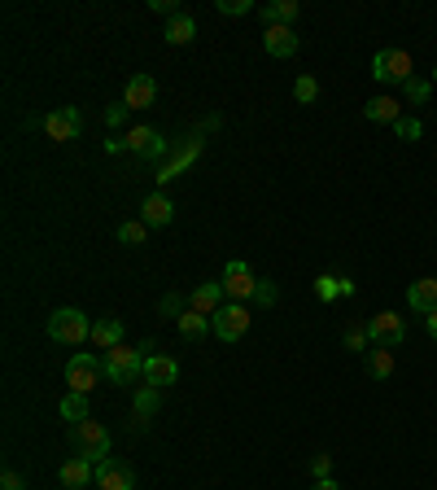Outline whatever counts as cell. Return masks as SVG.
<instances>
[{"label": "cell", "instance_id": "obj_20", "mask_svg": "<svg viewBox=\"0 0 437 490\" xmlns=\"http://www.w3.org/2000/svg\"><path fill=\"white\" fill-rule=\"evenodd\" d=\"M122 338H127L122 319L105 316V319H97V324H92V338H88V342L97 346V350H114V346H122Z\"/></svg>", "mask_w": 437, "mask_h": 490}, {"label": "cell", "instance_id": "obj_26", "mask_svg": "<svg viewBox=\"0 0 437 490\" xmlns=\"http://www.w3.org/2000/svg\"><path fill=\"white\" fill-rule=\"evenodd\" d=\"M367 377L389 381V377H393V350H385V346H372V350H367Z\"/></svg>", "mask_w": 437, "mask_h": 490}, {"label": "cell", "instance_id": "obj_19", "mask_svg": "<svg viewBox=\"0 0 437 490\" xmlns=\"http://www.w3.org/2000/svg\"><path fill=\"white\" fill-rule=\"evenodd\" d=\"M141 220L149 223V228H167L170 220H175V206H170L167 193H149L145 201H141Z\"/></svg>", "mask_w": 437, "mask_h": 490}, {"label": "cell", "instance_id": "obj_25", "mask_svg": "<svg viewBox=\"0 0 437 490\" xmlns=\"http://www.w3.org/2000/svg\"><path fill=\"white\" fill-rule=\"evenodd\" d=\"M62 420H71V425H79V420H92V403H88V394H62Z\"/></svg>", "mask_w": 437, "mask_h": 490}, {"label": "cell", "instance_id": "obj_23", "mask_svg": "<svg viewBox=\"0 0 437 490\" xmlns=\"http://www.w3.org/2000/svg\"><path fill=\"white\" fill-rule=\"evenodd\" d=\"M364 119L367 122H389V127H393V122L403 119V105H398L393 97H372L364 105Z\"/></svg>", "mask_w": 437, "mask_h": 490}, {"label": "cell", "instance_id": "obj_36", "mask_svg": "<svg viewBox=\"0 0 437 490\" xmlns=\"http://www.w3.org/2000/svg\"><path fill=\"white\" fill-rule=\"evenodd\" d=\"M311 477H333V456H328V451H319L316 460H311Z\"/></svg>", "mask_w": 437, "mask_h": 490}, {"label": "cell", "instance_id": "obj_6", "mask_svg": "<svg viewBox=\"0 0 437 490\" xmlns=\"http://www.w3.org/2000/svg\"><path fill=\"white\" fill-rule=\"evenodd\" d=\"M101 377H105V364H101L92 350H79V355H71V364H66V386H71L74 394H92Z\"/></svg>", "mask_w": 437, "mask_h": 490}, {"label": "cell", "instance_id": "obj_35", "mask_svg": "<svg viewBox=\"0 0 437 490\" xmlns=\"http://www.w3.org/2000/svg\"><path fill=\"white\" fill-rule=\"evenodd\" d=\"M158 311H162V316H170V319H180L184 311H189V307H184V298H180V294H162Z\"/></svg>", "mask_w": 437, "mask_h": 490}, {"label": "cell", "instance_id": "obj_16", "mask_svg": "<svg viewBox=\"0 0 437 490\" xmlns=\"http://www.w3.org/2000/svg\"><path fill=\"white\" fill-rule=\"evenodd\" d=\"M180 381V364L170 359V355H145V386H158V390H167Z\"/></svg>", "mask_w": 437, "mask_h": 490}, {"label": "cell", "instance_id": "obj_15", "mask_svg": "<svg viewBox=\"0 0 437 490\" xmlns=\"http://www.w3.org/2000/svg\"><path fill=\"white\" fill-rule=\"evenodd\" d=\"M223 302H228V289H223V280H201L193 294H189V307H193V311H201V316H215Z\"/></svg>", "mask_w": 437, "mask_h": 490}, {"label": "cell", "instance_id": "obj_42", "mask_svg": "<svg viewBox=\"0 0 437 490\" xmlns=\"http://www.w3.org/2000/svg\"><path fill=\"white\" fill-rule=\"evenodd\" d=\"M424 328H429V338L437 342V311H433V316H424Z\"/></svg>", "mask_w": 437, "mask_h": 490}, {"label": "cell", "instance_id": "obj_32", "mask_svg": "<svg viewBox=\"0 0 437 490\" xmlns=\"http://www.w3.org/2000/svg\"><path fill=\"white\" fill-rule=\"evenodd\" d=\"M403 93H407L412 105H424V101L433 97V79H407V83H403Z\"/></svg>", "mask_w": 437, "mask_h": 490}, {"label": "cell", "instance_id": "obj_10", "mask_svg": "<svg viewBox=\"0 0 437 490\" xmlns=\"http://www.w3.org/2000/svg\"><path fill=\"white\" fill-rule=\"evenodd\" d=\"M223 289H228V298H232V302H249V298H254L258 280H254V271H249V263H245V259H232V263L223 268Z\"/></svg>", "mask_w": 437, "mask_h": 490}, {"label": "cell", "instance_id": "obj_30", "mask_svg": "<svg viewBox=\"0 0 437 490\" xmlns=\"http://www.w3.org/2000/svg\"><path fill=\"white\" fill-rule=\"evenodd\" d=\"M119 241H122V245H145V241H149V223H145V220L119 223Z\"/></svg>", "mask_w": 437, "mask_h": 490}, {"label": "cell", "instance_id": "obj_22", "mask_svg": "<svg viewBox=\"0 0 437 490\" xmlns=\"http://www.w3.org/2000/svg\"><path fill=\"white\" fill-rule=\"evenodd\" d=\"M175 328H180V338H184V342H201L206 333H215V324H210V316H201V311H193V307H189L184 316L175 319Z\"/></svg>", "mask_w": 437, "mask_h": 490}, {"label": "cell", "instance_id": "obj_43", "mask_svg": "<svg viewBox=\"0 0 437 490\" xmlns=\"http://www.w3.org/2000/svg\"><path fill=\"white\" fill-rule=\"evenodd\" d=\"M433 88H437V66H433Z\"/></svg>", "mask_w": 437, "mask_h": 490}, {"label": "cell", "instance_id": "obj_11", "mask_svg": "<svg viewBox=\"0 0 437 490\" xmlns=\"http://www.w3.org/2000/svg\"><path fill=\"white\" fill-rule=\"evenodd\" d=\"M197 153H201V136H189V141H175V149H170V158L162 162V167H158V175H153V180H158V184H170L175 175H180L184 167H189V162H193Z\"/></svg>", "mask_w": 437, "mask_h": 490}, {"label": "cell", "instance_id": "obj_29", "mask_svg": "<svg viewBox=\"0 0 437 490\" xmlns=\"http://www.w3.org/2000/svg\"><path fill=\"white\" fill-rule=\"evenodd\" d=\"M341 346L345 350H372V338H367V324H345V333H341Z\"/></svg>", "mask_w": 437, "mask_h": 490}, {"label": "cell", "instance_id": "obj_17", "mask_svg": "<svg viewBox=\"0 0 437 490\" xmlns=\"http://www.w3.org/2000/svg\"><path fill=\"white\" fill-rule=\"evenodd\" d=\"M92 482H97V465H92V460H83V456H71V460L62 465V486L83 490V486H92Z\"/></svg>", "mask_w": 437, "mask_h": 490}, {"label": "cell", "instance_id": "obj_28", "mask_svg": "<svg viewBox=\"0 0 437 490\" xmlns=\"http://www.w3.org/2000/svg\"><path fill=\"white\" fill-rule=\"evenodd\" d=\"M316 298L319 302H337V298H345V280L333 276V271H324V276L316 280Z\"/></svg>", "mask_w": 437, "mask_h": 490}, {"label": "cell", "instance_id": "obj_2", "mask_svg": "<svg viewBox=\"0 0 437 490\" xmlns=\"http://www.w3.org/2000/svg\"><path fill=\"white\" fill-rule=\"evenodd\" d=\"M101 364H105V377H110L114 386H131L136 377H145V350H131V346L122 342V346H114V350H105Z\"/></svg>", "mask_w": 437, "mask_h": 490}, {"label": "cell", "instance_id": "obj_21", "mask_svg": "<svg viewBox=\"0 0 437 490\" xmlns=\"http://www.w3.org/2000/svg\"><path fill=\"white\" fill-rule=\"evenodd\" d=\"M302 14V5L297 0H271V5H263L258 9V18H263V26H293V18Z\"/></svg>", "mask_w": 437, "mask_h": 490}, {"label": "cell", "instance_id": "obj_14", "mask_svg": "<svg viewBox=\"0 0 437 490\" xmlns=\"http://www.w3.org/2000/svg\"><path fill=\"white\" fill-rule=\"evenodd\" d=\"M407 307L415 316H433L437 311V276H420L407 285Z\"/></svg>", "mask_w": 437, "mask_h": 490}, {"label": "cell", "instance_id": "obj_39", "mask_svg": "<svg viewBox=\"0 0 437 490\" xmlns=\"http://www.w3.org/2000/svg\"><path fill=\"white\" fill-rule=\"evenodd\" d=\"M0 490H26L23 473H14V468H5V477H0Z\"/></svg>", "mask_w": 437, "mask_h": 490}, {"label": "cell", "instance_id": "obj_24", "mask_svg": "<svg viewBox=\"0 0 437 490\" xmlns=\"http://www.w3.org/2000/svg\"><path fill=\"white\" fill-rule=\"evenodd\" d=\"M158 407H162V390H158V386H141V390L131 394V412H136V420L158 416Z\"/></svg>", "mask_w": 437, "mask_h": 490}, {"label": "cell", "instance_id": "obj_4", "mask_svg": "<svg viewBox=\"0 0 437 490\" xmlns=\"http://www.w3.org/2000/svg\"><path fill=\"white\" fill-rule=\"evenodd\" d=\"M372 79H376V83H407V79H415L412 53L407 49H376V57H372Z\"/></svg>", "mask_w": 437, "mask_h": 490}, {"label": "cell", "instance_id": "obj_37", "mask_svg": "<svg viewBox=\"0 0 437 490\" xmlns=\"http://www.w3.org/2000/svg\"><path fill=\"white\" fill-rule=\"evenodd\" d=\"M254 5L249 0H218V14H228V18H241V14H249Z\"/></svg>", "mask_w": 437, "mask_h": 490}, {"label": "cell", "instance_id": "obj_3", "mask_svg": "<svg viewBox=\"0 0 437 490\" xmlns=\"http://www.w3.org/2000/svg\"><path fill=\"white\" fill-rule=\"evenodd\" d=\"M71 446L74 456H83V460H105L110 456V429L101 425V420H79V425H71Z\"/></svg>", "mask_w": 437, "mask_h": 490}, {"label": "cell", "instance_id": "obj_33", "mask_svg": "<svg viewBox=\"0 0 437 490\" xmlns=\"http://www.w3.org/2000/svg\"><path fill=\"white\" fill-rule=\"evenodd\" d=\"M393 132H398V141H420V136H424V122L412 119V114H403V119L393 122Z\"/></svg>", "mask_w": 437, "mask_h": 490}, {"label": "cell", "instance_id": "obj_5", "mask_svg": "<svg viewBox=\"0 0 437 490\" xmlns=\"http://www.w3.org/2000/svg\"><path fill=\"white\" fill-rule=\"evenodd\" d=\"M249 319H254V311L245 302H223L215 316H210V324H215L218 342H241L245 333H249Z\"/></svg>", "mask_w": 437, "mask_h": 490}, {"label": "cell", "instance_id": "obj_8", "mask_svg": "<svg viewBox=\"0 0 437 490\" xmlns=\"http://www.w3.org/2000/svg\"><path fill=\"white\" fill-rule=\"evenodd\" d=\"M122 145L131 149V153H141V158H149V162H167L170 149H175V141H167L162 132H153V127H131L127 136H122Z\"/></svg>", "mask_w": 437, "mask_h": 490}, {"label": "cell", "instance_id": "obj_7", "mask_svg": "<svg viewBox=\"0 0 437 490\" xmlns=\"http://www.w3.org/2000/svg\"><path fill=\"white\" fill-rule=\"evenodd\" d=\"M367 338H372V346L398 350V346L407 342V319L398 316V311H376V316L367 319Z\"/></svg>", "mask_w": 437, "mask_h": 490}, {"label": "cell", "instance_id": "obj_18", "mask_svg": "<svg viewBox=\"0 0 437 490\" xmlns=\"http://www.w3.org/2000/svg\"><path fill=\"white\" fill-rule=\"evenodd\" d=\"M297 44H302V40H297L293 26H267V31H263V49H267L271 57H293Z\"/></svg>", "mask_w": 437, "mask_h": 490}, {"label": "cell", "instance_id": "obj_1", "mask_svg": "<svg viewBox=\"0 0 437 490\" xmlns=\"http://www.w3.org/2000/svg\"><path fill=\"white\" fill-rule=\"evenodd\" d=\"M49 338L62 346H79L92 338V319L83 316L79 307H57L49 316Z\"/></svg>", "mask_w": 437, "mask_h": 490}, {"label": "cell", "instance_id": "obj_40", "mask_svg": "<svg viewBox=\"0 0 437 490\" xmlns=\"http://www.w3.org/2000/svg\"><path fill=\"white\" fill-rule=\"evenodd\" d=\"M122 119H127V105H110V110H105V122H110V127H119Z\"/></svg>", "mask_w": 437, "mask_h": 490}, {"label": "cell", "instance_id": "obj_31", "mask_svg": "<svg viewBox=\"0 0 437 490\" xmlns=\"http://www.w3.org/2000/svg\"><path fill=\"white\" fill-rule=\"evenodd\" d=\"M293 97L302 101V105L319 101V79H316V74H297V83H293Z\"/></svg>", "mask_w": 437, "mask_h": 490}, {"label": "cell", "instance_id": "obj_27", "mask_svg": "<svg viewBox=\"0 0 437 490\" xmlns=\"http://www.w3.org/2000/svg\"><path fill=\"white\" fill-rule=\"evenodd\" d=\"M197 35V18L193 14H180V18H170L167 23V44H189Z\"/></svg>", "mask_w": 437, "mask_h": 490}, {"label": "cell", "instance_id": "obj_41", "mask_svg": "<svg viewBox=\"0 0 437 490\" xmlns=\"http://www.w3.org/2000/svg\"><path fill=\"white\" fill-rule=\"evenodd\" d=\"M311 490H341V486H337V482H333V477H319V482H316V486H311Z\"/></svg>", "mask_w": 437, "mask_h": 490}, {"label": "cell", "instance_id": "obj_13", "mask_svg": "<svg viewBox=\"0 0 437 490\" xmlns=\"http://www.w3.org/2000/svg\"><path fill=\"white\" fill-rule=\"evenodd\" d=\"M158 101V79L153 74H131L127 88H122V105L127 110H149Z\"/></svg>", "mask_w": 437, "mask_h": 490}, {"label": "cell", "instance_id": "obj_9", "mask_svg": "<svg viewBox=\"0 0 437 490\" xmlns=\"http://www.w3.org/2000/svg\"><path fill=\"white\" fill-rule=\"evenodd\" d=\"M40 127L49 132V141H79V132H83V114L74 110V105H62V110H53L49 119H40Z\"/></svg>", "mask_w": 437, "mask_h": 490}, {"label": "cell", "instance_id": "obj_12", "mask_svg": "<svg viewBox=\"0 0 437 490\" xmlns=\"http://www.w3.org/2000/svg\"><path fill=\"white\" fill-rule=\"evenodd\" d=\"M97 490H136V473L131 465H122L114 456L97 460Z\"/></svg>", "mask_w": 437, "mask_h": 490}, {"label": "cell", "instance_id": "obj_34", "mask_svg": "<svg viewBox=\"0 0 437 490\" xmlns=\"http://www.w3.org/2000/svg\"><path fill=\"white\" fill-rule=\"evenodd\" d=\"M249 302H254V307H276V302H280V289H276L271 280H258V289H254Z\"/></svg>", "mask_w": 437, "mask_h": 490}, {"label": "cell", "instance_id": "obj_38", "mask_svg": "<svg viewBox=\"0 0 437 490\" xmlns=\"http://www.w3.org/2000/svg\"><path fill=\"white\" fill-rule=\"evenodd\" d=\"M149 9H153V14H167V18H180V14H184L180 0H149Z\"/></svg>", "mask_w": 437, "mask_h": 490}]
</instances>
